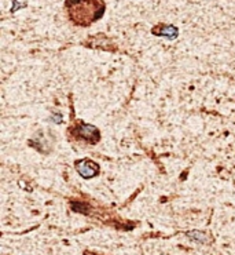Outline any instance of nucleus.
I'll use <instances>...</instances> for the list:
<instances>
[{"label":"nucleus","mask_w":235,"mask_h":255,"mask_svg":"<svg viewBox=\"0 0 235 255\" xmlns=\"http://www.w3.org/2000/svg\"><path fill=\"white\" fill-rule=\"evenodd\" d=\"M65 4L69 17L80 26L90 25L104 13V6L101 0H66Z\"/></svg>","instance_id":"nucleus-1"},{"label":"nucleus","mask_w":235,"mask_h":255,"mask_svg":"<svg viewBox=\"0 0 235 255\" xmlns=\"http://www.w3.org/2000/svg\"><path fill=\"white\" fill-rule=\"evenodd\" d=\"M52 122H54V123H57V125L62 123V116H61L59 113H57V115H52Z\"/></svg>","instance_id":"nucleus-6"},{"label":"nucleus","mask_w":235,"mask_h":255,"mask_svg":"<svg viewBox=\"0 0 235 255\" xmlns=\"http://www.w3.org/2000/svg\"><path fill=\"white\" fill-rule=\"evenodd\" d=\"M187 236L191 237L193 240H196V242H200V243H203V244H206V243L210 242V240H209V236L206 235V233H203V232H197V230H194V232H189Z\"/></svg>","instance_id":"nucleus-5"},{"label":"nucleus","mask_w":235,"mask_h":255,"mask_svg":"<svg viewBox=\"0 0 235 255\" xmlns=\"http://www.w3.org/2000/svg\"><path fill=\"white\" fill-rule=\"evenodd\" d=\"M76 169H77L78 174L85 179L97 177L99 172V166L94 163L92 160H80L76 163Z\"/></svg>","instance_id":"nucleus-2"},{"label":"nucleus","mask_w":235,"mask_h":255,"mask_svg":"<svg viewBox=\"0 0 235 255\" xmlns=\"http://www.w3.org/2000/svg\"><path fill=\"white\" fill-rule=\"evenodd\" d=\"M153 33L157 35V36H163V38H167V39L173 40L177 38L179 31H177L176 26L163 25V26H158V28H156V29H153Z\"/></svg>","instance_id":"nucleus-4"},{"label":"nucleus","mask_w":235,"mask_h":255,"mask_svg":"<svg viewBox=\"0 0 235 255\" xmlns=\"http://www.w3.org/2000/svg\"><path fill=\"white\" fill-rule=\"evenodd\" d=\"M77 135L83 138L85 141H98L99 139V131L97 127L91 125H80L77 128Z\"/></svg>","instance_id":"nucleus-3"}]
</instances>
